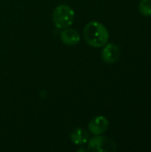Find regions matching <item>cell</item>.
<instances>
[{
  "label": "cell",
  "mask_w": 151,
  "mask_h": 152,
  "mask_svg": "<svg viewBox=\"0 0 151 152\" xmlns=\"http://www.w3.org/2000/svg\"><path fill=\"white\" fill-rule=\"evenodd\" d=\"M88 139H89V134L84 128L77 127L75 128L70 133V140L75 145L77 146L84 145L88 142Z\"/></svg>",
  "instance_id": "cell-7"
},
{
  "label": "cell",
  "mask_w": 151,
  "mask_h": 152,
  "mask_svg": "<svg viewBox=\"0 0 151 152\" xmlns=\"http://www.w3.org/2000/svg\"><path fill=\"white\" fill-rule=\"evenodd\" d=\"M87 151L91 152H116L117 147L113 140L96 135L89 141Z\"/></svg>",
  "instance_id": "cell-3"
},
{
  "label": "cell",
  "mask_w": 151,
  "mask_h": 152,
  "mask_svg": "<svg viewBox=\"0 0 151 152\" xmlns=\"http://www.w3.org/2000/svg\"><path fill=\"white\" fill-rule=\"evenodd\" d=\"M61 39L65 45L73 46L77 45L80 41V35L76 29L68 27L63 28V30L61 32Z\"/></svg>",
  "instance_id": "cell-6"
},
{
  "label": "cell",
  "mask_w": 151,
  "mask_h": 152,
  "mask_svg": "<svg viewBox=\"0 0 151 152\" xmlns=\"http://www.w3.org/2000/svg\"><path fill=\"white\" fill-rule=\"evenodd\" d=\"M109 34L107 28L99 21H90L84 28V38L85 42L95 48L104 46L109 41Z\"/></svg>",
  "instance_id": "cell-1"
},
{
  "label": "cell",
  "mask_w": 151,
  "mask_h": 152,
  "mask_svg": "<svg viewBox=\"0 0 151 152\" xmlns=\"http://www.w3.org/2000/svg\"><path fill=\"white\" fill-rule=\"evenodd\" d=\"M109 128V120L104 116H97L93 118L89 125L88 129L91 134L94 135H101L104 134Z\"/></svg>",
  "instance_id": "cell-4"
},
{
  "label": "cell",
  "mask_w": 151,
  "mask_h": 152,
  "mask_svg": "<svg viewBox=\"0 0 151 152\" xmlns=\"http://www.w3.org/2000/svg\"><path fill=\"white\" fill-rule=\"evenodd\" d=\"M140 12L146 17L151 16V0H142L139 4Z\"/></svg>",
  "instance_id": "cell-8"
},
{
  "label": "cell",
  "mask_w": 151,
  "mask_h": 152,
  "mask_svg": "<svg viewBox=\"0 0 151 152\" xmlns=\"http://www.w3.org/2000/svg\"><path fill=\"white\" fill-rule=\"evenodd\" d=\"M119 56H120V49L117 45L112 43L109 44L107 43L105 45L101 52V58L103 61L109 64L115 63L119 59Z\"/></svg>",
  "instance_id": "cell-5"
},
{
  "label": "cell",
  "mask_w": 151,
  "mask_h": 152,
  "mask_svg": "<svg viewBox=\"0 0 151 152\" xmlns=\"http://www.w3.org/2000/svg\"><path fill=\"white\" fill-rule=\"evenodd\" d=\"M75 18L74 10L67 4H60L55 7L53 13V20L57 28L63 29L69 27Z\"/></svg>",
  "instance_id": "cell-2"
}]
</instances>
